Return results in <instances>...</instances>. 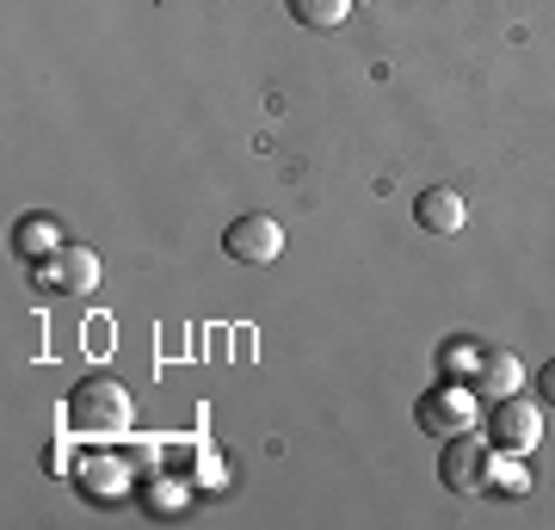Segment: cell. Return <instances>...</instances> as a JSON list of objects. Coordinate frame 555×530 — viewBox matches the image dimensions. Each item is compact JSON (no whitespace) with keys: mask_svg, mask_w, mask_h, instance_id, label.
I'll return each instance as SVG.
<instances>
[{"mask_svg":"<svg viewBox=\"0 0 555 530\" xmlns=\"http://www.w3.org/2000/svg\"><path fill=\"white\" fill-rule=\"evenodd\" d=\"M222 254L235 259V266H272V259L284 254V229H278L272 217L247 210V217H235L222 229Z\"/></svg>","mask_w":555,"mask_h":530,"instance_id":"obj_4","label":"cell"},{"mask_svg":"<svg viewBox=\"0 0 555 530\" xmlns=\"http://www.w3.org/2000/svg\"><path fill=\"white\" fill-rule=\"evenodd\" d=\"M43 469H50V475H68V469H75V451H68V444H62V451H50V456H43Z\"/></svg>","mask_w":555,"mask_h":530,"instance_id":"obj_13","label":"cell"},{"mask_svg":"<svg viewBox=\"0 0 555 530\" xmlns=\"http://www.w3.org/2000/svg\"><path fill=\"white\" fill-rule=\"evenodd\" d=\"M481 426H488V444H494V451L531 456L537 444H543V408H537V401H525V395H506V401H494Z\"/></svg>","mask_w":555,"mask_h":530,"instance_id":"obj_3","label":"cell"},{"mask_svg":"<svg viewBox=\"0 0 555 530\" xmlns=\"http://www.w3.org/2000/svg\"><path fill=\"white\" fill-rule=\"evenodd\" d=\"M488 456L494 444H476V438H444V456H438V481L451 493H481V475H488Z\"/></svg>","mask_w":555,"mask_h":530,"instance_id":"obj_6","label":"cell"},{"mask_svg":"<svg viewBox=\"0 0 555 530\" xmlns=\"http://www.w3.org/2000/svg\"><path fill=\"white\" fill-rule=\"evenodd\" d=\"M476 419H481V395L469 389V383H433V389L414 401V426L426 438H463V432H476Z\"/></svg>","mask_w":555,"mask_h":530,"instance_id":"obj_2","label":"cell"},{"mask_svg":"<svg viewBox=\"0 0 555 530\" xmlns=\"http://www.w3.org/2000/svg\"><path fill=\"white\" fill-rule=\"evenodd\" d=\"M481 493H488V500H525V493H531V475H525V456H513V451H494V456H488V475H481Z\"/></svg>","mask_w":555,"mask_h":530,"instance_id":"obj_10","label":"cell"},{"mask_svg":"<svg viewBox=\"0 0 555 530\" xmlns=\"http://www.w3.org/2000/svg\"><path fill=\"white\" fill-rule=\"evenodd\" d=\"M68 241H62V222L56 217H20L13 222V254L31 259V266H43L50 254H62Z\"/></svg>","mask_w":555,"mask_h":530,"instance_id":"obj_9","label":"cell"},{"mask_svg":"<svg viewBox=\"0 0 555 530\" xmlns=\"http://www.w3.org/2000/svg\"><path fill=\"white\" fill-rule=\"evenodd\" d=\"M537 395H543V401H550V408H555V358H550V364H543V371H537Z\"/></svg>","mask_w":555,"mask_h":530,"instance_id":"obj_14","label":"cell"},{"mask_svg":"<svg viewBox=\"0 0 555 530\" xmlns=\"http://www.w3.org/2000/svg\"><path fill=\"white\" fill-rule=\"evenodd\" d=\"M358 7H364V0H358Z\"/></svg>","mask_w":555,"mask_h":530,"instance_id":"obj_15","label":"cell"},{"mask_svg":"<svg viewBox=\"0 0 555 530\" xmlns=\"http://www.w3.org/2000/svg\"><path fill=\"white\" fill-rule=\"evenodd\" d=\"M38 290L50 296H93L100 290V254L93 247H62L38 266Z\"/></svg>","mask_w":555,"mask_h":530,"instance_id":"obj_5","label":"cell"},{"mask_svg":"<svg viewBox=\"0 0 555 530\" xmlns=\"http://www.w3.org/2000/svg\"><path fill=\"white\" fill-rule=\"evenodd\" d=\"M130 419H137V401L112 376H87L68 395V432H80V438H124Z\"/></svg>","mask_w":555,"mask_h":530,"instance_id":"obj_1","label":"cell"},{"mask_svg":"<svg viewBox=\"0 0 555 530\" xmlns=\"http://www.w3.org/2000/svg\"><path fill=\"white\" fill-rule=\"evenodd\" d=\"M414 222L426 235H456V229L469 222V204H463L456 185H426V192L414 197Z\"/></svg>","mask_w":555,"mask_h":530,"instance_id":"obj_8","label":"cell"},{"mask_svg":"<svg viewBox=\"0 0 555 530\" xmlns=\"http://www.w3.org/2000/svg\"><path fill=\"white\" fill-rule=\"evenodd\" d=\"M518 383H525V364H518L506 346H481V364L476 376H469V389L494 408V401H506V395H518Z\"/></svg>","mask_w":555,"mask_h":530,"instance_id":"obj_7","label":"cell"},{"mask_svg":"<svg viewBox=\"0 0 555 530\" xmlns=\"http://www.w3.org/2000/svg\"><path fill=\"white\" fill-rule=\"evenodd\" d=\"M346 13H352V0H291V20L309 31H334V25H346Z\"/></svg>","mask_w":555,"mask_h":530,"instance_id":"obj_11","label":"cell"},{"mask_svg":"<svg viewBox=\"0 0 555 530\" xmlns=\"http://www.w3.org/2000/svg\"><path fill=\"white\" fill-rule=\"evenodd\" d=\"M438 364H444V376H476V364H481V339H444L438 346Z\"/></svg>","mask_w":555,"mask_h":530,"instance_id":"obj_12","label":"cell"}]
</instances>
